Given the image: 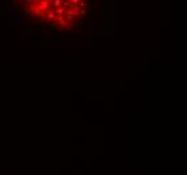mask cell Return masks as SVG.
<instances>
[{
	"mask_svg": "<svg viewBox=\"0 0 187 175\" xmlns=\"http://www.w3.org/2000/svg\"><path fill=\"white\" fill-rule=\"evenodd\" d=\"M86 12H88L86 8H79V15H86Z\"/></svg>",
	"mask_w": 187,
	"mask_h": 175,
	"instance_id": "30bf717a",
	"label": "cell"
},
{
	"mask_svg": "<svg viewBox=\"0 0 187 175\" xmlns=\"http://www.w3.org/2000/svg\"><path fill=\"white\" fill-rule=\"evenodd\" d=\"M61 5H62V7H65V8H69V5H70V1H67V0H62Z\"/></svg>",
	"mask_w": 187,
	"mask_h": 175,
	"instance_id": "8992f818",
	"label": "cell"
},
{
	"mask_svg": "<svg viewBox=\"0 0 187 175\" xmlns=\"http://www.w3.org/2000/svg\"><path fill=\"white\" fill-rule=\"evenodd\" d=\"M78 7H79V8H86V7H88V3L83 1V0H81V1L78 3Z\"/></svg>",
	"mask_w": 187,
	"mask_h": 175,
	"instance_id": "5b68a950",
	"label": "cell"
},
{
	"mask_svg": "<svg viewBox=\"0 0 187 175\" xmlns=\"http://www.w3.org/2000/svg\"><path fill=\"white\" fill-rule=\"evenodd\" d=\"M69 1H70V5H78V3L81 0H69Z\"/></svg>",
	"mask_w": 187,
	"mask_h": 175,
	"instance_id": "52a82bcc",
	"label": "cell"
},
{
	"mask_svg": "<svg viewBox=\"0 0 187 175\" xmlns=\"http://www.w3.org/2000/svg\"><path fill=\"white\" fill-rule=\"evenodd\" d=\"M57 23H58L59 26H62V27H65L66 24H67V20H66L65 18H63V15H57Z\"/></svg>",
	"mask_w": 187,
	"mask_h": 175,
	"instance_id": "6da1fadb",
	"label": "cell"
},
{
	"mask_svg": "<svg viewBox=\"0 0 187 175\" xmlns=\"http://www.w3.org/2000/svg\"><path fill=\"white\" fill-rule=\"evenodd\" d=\"M66 9H67V8H65V7H62V5H61V7L55 8L54 11H55L57 15H65V14H66Z\"/></svg>",
	"mask_w": 187,
	"mask_h": 175,
	"instance_id": "3957f363",
	"label": "cell"
},
{
	"mask_svg": "<svg viewBox=\"0 0 187 175\" xmlns=\"http://www.w3.org/2000/svg\"><path fill=\"white\" fill-rule=\"evenodd\" d=\"M55 30H58V31H62L63 27H62V26H59V24H57V26H55Z\"/></svg>",
	"mask_w": 187,
	"mask_h": 175,
	"instance_id": "8fae6325",
	"label": "cell"
},
{
	"mask_svg": "<svg viewBox=\"0 0 187 175\" xmlns=\"http://www.w3.org/2000/svg\"><path fill=\"white\" fill-rule=\"evenodd\" d=\"M46 19H49V20H57V14L54 11H49L46 14Z\"/></svg>",
	"mask_w": 187,
	"mask_h": 175,
	"instance_id": "7a4b0ae2",
	"label": "cell"
},
{
	"mask_svg": "<svg viewBox=\"0 0 187 175\" xmlns=\"http://www.w3.org/2000/svg\"><path fill=\"white\" fill-rule=\"evenodd\" d=\"M61 3H62V0H53V3H51V11H53V9H55V8H58V7H61Z\"/></svg>",
	"mask_w": 187,
	"mask_h": 175,
	"instance_id": "277c9868",
	"label": "cell"
},
{
	"mask_svg": "<svg viewBox=\"0 0 187 175\" xmlns=\"http://www.w3.org/2000/svg\"><path fill=\"white\" fill-rule=\"evenodd\" d=\"M71 28H73V23H70V22L65 26V27H63V30H71Z\"/></svg>",
	"mask_w": 187,
	"mask_h": 175,
	"instance_id": "ba28073f",
	"label": "cell"
},
{
	"mask_svg": "<svg viewBox=\"0 0 187 175\" xmlns=\"http://www.w3.org/2000/svg\"><path fill=\"white\" fill-rule=\"evenodd\" d=\"M66 20H67V22H70V23H71L73 20H74V16H71V15H66Z\"/></svg>",
	"mask_w": 187,
	"mask_h": 175,
	"instance_id": "9c48e42d",
	"label": "cell"
}]
</instances>
